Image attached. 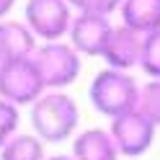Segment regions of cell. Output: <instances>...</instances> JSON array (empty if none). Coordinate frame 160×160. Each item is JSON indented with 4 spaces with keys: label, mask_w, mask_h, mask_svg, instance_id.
Here are the masks:
<instances>
[{
    "label": "cell",
    "mask_w": 160,
    "mask_h": 160,
    "mask_svg": "<svg viewBox=\"0 0 160 160\" xmlns=\"http://www.w3.org/2000/svg\"><path fill=\"white\" fill-rule=\"evenodd\" d=\"M80 108L72 96L65 91H44L31 103V127L44 142H67L78 132Z\"/></svg>",
    "instance_id": "cell-1"
},
{
    "label": "cell",
    "mask_w": 160,
    "mask_h": 160,
    "mask_svg": "<svg viewBox=\"0 0 160 160\" xmlns=\"http://www.w3.org/2000/svg\"><path fill=\"white\" fill-rule=\"evenodd\" d=\"M137 96H139V83L129 75V70L106 67L88 85V98H91L93 108L108 119L132 111L137 106Z\"/></svg>",
    "instance_id": "cell-2"
},
{
    "label": "cell",
    "mask_w": 160,
    "mask_h": 160,
    "mask_svg": "<svg viewBox=\"0 0 160 160\" xmlns=\"http://www.w3.org/2000/svg\"><path fill=\"white\" fill-rule=\"evenodd\" d=\"M31 57L44 78L47 91H65L80 78V70H83V62H80L83 54L70 42H44L34 49Z\"/></svg>",
    "instance_id": "cell-3"
},
{
    "label": "cell",
    "mask_w": 160,
    "mask_h": 160,
    "mask_svg": "<svg viewBox=\"0 0 160 160\" xmlns=\"http://www.w3.org/2000/svg\"><path fill=\"white\" fill-rule=\"evenodd\" d=\"M47 91L34 57L0 62V96L16 106H31Z\"/></svg>",
    "instance_id": "cell-4"
},
{
    "label": "cell",
    "mask_w": 160,
    "mask_h": 160,
    "mask_svg": "<svg viewBox=\"0 0 160 160\" xmlns=\"http://www.w3.org/2000/svg\"><path fill=\"white\" fill-rule=\"evenodd\" d=\"M23 21L39 42H62L72 23V5L67 0H26Z\"/></svg>",
    "instance_id": "cell-5"
},
{
    "label": "cell",
    "mask_w": 160,
    "mask_h": 160,
    "mask_svg": "<svg viewBox=\"0 0 160 160\" xmlns=\"http://www.w3.org/2000/svg\"><path fill=\"white\" fill-rule=\"evenodd\" d=\"M155 124L150 122L145 114H139L137 108L127 114H119L111 119V132L114 142L119 147V155H127V158H139L145 155L150 147H152V139H155Z\"/></svg>",
    "instance_id": "cell-6"
},
{
    "label": "cell",
    "mask_w": 160,
    "mask_h": 160,
    "mask_svg": "<svg viewBox=\"0 0 160 160\" xmlns=\"http://www.w3.org/2000/svg\"><path fill=\"white\" fill-rule=\"evenodd\" d=\"M114 23L108 21V16H98V13H75L72 23H70L67 39L80 54L85 57H101L103 47L108 42Z\"/></svg>",
    "instance_id": "cell-7"
},
{
    "label": "cell",
    "mask_w": 160,
    "mask_h": 160,
    "mask_svg": "<svg viewBox=\"0 0 160 160\" xmlns=\"http://www.w3.org/2000/svg\"><path fill=\"white\" fill-rule=\"evenodd\" d=\"M142 39L145 34L129 28L127 23H119L111 28L108 34V42L103 47V59L108 67H116V70H132L139 67V57H142Z\"/></svg>",
    "instance_id": "cell-8"
},
{
    "label": "cell",
    "mask_w": 160,
    "mask_h": 160,
    "mask_svg": "<svg viewBox=\"0 0 160 160\" xmlns=\"http://www.w3.org/2000/svg\"><path fill=\"white\" fill-rule=\"evenodd\" d=\"M39 39L34 31L26 26V21H13V18H3L0 21V62H11V59L31 57Z\"/></svg>",
    "instance_id": "cell-9"
},
{
    "label": "cell",
    "mask_w": 160,
    "mask_h": 160,
    "mask_svg": "<svg viewBox=\"0 0 160 160\" xmlns=\"http://www.w3.org/2000/svg\"><path fill=\"white\" fill-rule=\"evenodd\" d=\"M72 158L75 160H119V147L108 129H83L72 137Z\"/></svg>",
    "instance_id": "cell-10"
},
{
    "label": "cell",
    "mask_w": 160,
    "mask_h": 160,
    "mask_svg": "<svg viewBox=\"0 0 160 160\" xmlns=\"http://www.w3.org/2000/svg\"><path fill=\"white\" fill-rule=\"evenodd\" d=\"M122 23L139 34H150L160 28V0H122L119 5Z\"/></svg>",
    "instance_id": "cell-11"
},
{
    "label": "cell",
    "mask_w": 160,
    "mask_h": 160,
    "mask_svg": "<svg viewBox=\"0 0 160 160\" xmlns=\"http://www.w3.org/2000/svg\"><path fill=\"white\" fill-rule=\"evenodd\" d=\"M44 139L39 134H23L16 132L8 142L0 147V160H44Z\"/></svg>",
    "instance_id": "cell-12"
},
{
    "label": "cell",
    "mask_w": 160,
    "mask_h": 160,
    "mask_svg": "<svg viewBox=\"0 0 160 160\" xmlns=\"http://www.w3.org/2000/svg\"><path fill=\"white\" fill-rule=\"evenodd\" d=\"M137 111L145 114L155 127H160V78H150L145 85H139Z\"/></svg>",
    "instance_id": "cell-13"
},
{
    "label": "cell",
    "mask_w": 160,
    "mask_h": 160,
    "mask_svg": "<svg viewBox=\"0 0 160 160\" xmlns=\"http://www.w3.org/2000/svg\"><path fill=\"white\" fill-rule=\"evenodd\" d=\"M139 70L147 78H160V28L145 34L142 39V57H139Z\"/></svg>",
    "instance_id": "cell-14"
},
{
    "label": "cell",
    "mask_w": 160,
    "mask_h": 160,
    "mask_svg": "<svg viewBox=\"0 0 160 160\" xmlns=\"http://www.w3.org/2000/svg\"><path fill=\"white\" fill-rule=\"evenodd\" d=\"M18 127H21V111H18V106L0 96V147L18 132Z\"/></svg>",
    "instance_id": "cell-15"
},
{
    "label": "cell",
    "mask_w": 160,
    "mask_h": 160,
    "mask_svg": "<svg viewBox=\"0 0 160 160\" xmlns=\"http://www.w3.org/2000/svg\"><path fill=\"white\" fill-rule=\"evenodd\" d=\"M75 13H98V16H111L119 11L122 0H67Z\"/></svg>",
    "instance_id": "cell-16"
},
{
    "label": "cell",
    "mask_w": 160,
    "mask_h": 160,
    "mask_svg": "<svg viewBox=\"0 0 160 160\" xmlns=\"http://www.w3.org/2000/svg\"><path fill=\"white\" fill-rule=\"evenodd\" d=\"M13 5H16V0H0V21H3V18H8V16H11V11H13Z\"/></svg>",
    "instance_id": "cell-17"
},
{
    "label": "cell",
    "mask_w": 160,
    "mask_h": 160,
    "mask_svg": "<svg viewBox=\"0 0 160 160\" xmlns=\"http://www.w3.org/2000/svg\"><path fill=\"white\" fill-rule=\"evenodd\" d=\"M44 160H75L72 155H52V158H44Z\"/></svg>",
    "instance_id": "cell-18"
}]
</instances>
